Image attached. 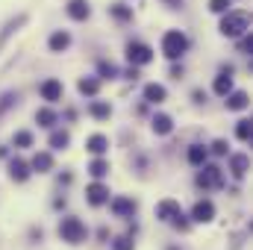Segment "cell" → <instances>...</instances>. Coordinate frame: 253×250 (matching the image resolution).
Wrapping results in <instances>:
<instances>
[{
    "mask_svg": "<svg viewBox=\"0 0 253 250\" xmlns=\"http://www.w3.org/2000/svg\"><path fill=\"white\" fill-rule=\"evenodd\" d=\"M189 162H192V165L206 162V147H192V150H189Z\"/></svg>",
    "mask_w": 253,
    "mask_h": 250,
    "instance_id": "19",
    "label": "cell"
},
{
    "mask_svg": "<svg viewBox=\"0 0 253 250\" xmlns=\"http://www.w3.org/2000/svg\"><path fill=\"white\" fill-rule=\"evenodd\" d=\"M171 127H174V124H171L168 115H156V118H153V130H156V133L165 136V133H171Z\"/></svg>",
    "mask_w": 253,
    "mask_h": 250,
    "instance_id": "15",
    "label": "cell"
},
{
    "mask_svg": "<svg viewBox=\"0 0 253 250\" xmlns=\"http://www.w3.org/2000/svg\"><path fill=\"white\" fill-rule=\"evenodd\" d=\"M127 59H130L133 65H147V62L153 59V50H150L147 44H130V47H127Z\"/></svg>",
    "mask_w": 253,
    "mask_h": 250,
    "instance_id": "5",
    "label": "cell"
},
{
    "mask_svg": "<svg viewBox=\"0 0 253 250\" xmlns=\"http://www.w3.org/2000/svg\"><path fill=\"white\" fill-rule=\"evenodd\" d=\"M41 97H44V100H59V97H62V83H59V80L41 83Z\"/></svg>",
    "mask_w": 253,
    "mask_h": 250,
    "instance_id": "6",
    "label": "cell"
},
{
    "mask_svg": "<svg viewBox=\"0 0 253 250\" xmlns=\"http://www.w3.org/2000/svg\"><path fill=\"white\" fill-rule=\"evenodd\" d=\"M144 97H147L150 103H162V100H165V88H162V85H147V88H144Z\"/></svg>",
    "mask_w": 253,
    "mask_h": 250,
    "instance_id": "13",
    "label": "cell"
},
{
    "mask_svg": "<svg viewBox=\"0 0 253 250\" xmlns=\"http://www.w3.org/2000/svg\"><path fill=\"white\" fill-rule=\"evenodd\" d=\"M50 144H53V147H65V144H68V133H56V136L50 139Z\"/></svg>",
    "mask_w": 253,
    "mask_h": 250,
    "instance_id": "31",
    "label": "cell"
},
{
    "mask_svg": "<svg viewBox=\"0 0 253 250\" xmlns=\"http://www.w3.org/2000/svg\"><path fill=\"white\" fill-rule=\"evenodd\" d=\"M88 203H94V206H100V203H106L109 200V192H106V186H100V183H94V186H88Z\"/></svg>",
    "mask_w": 253,
    "mask_h": 250,
    "instance_id": "7",
    "label": "cell"
},
{
    "mask_svg": "<svg viewBox=\"0 0 253 250\" xmlns=\"http://www.w3.org/2000/svg\"><path fill=\"white\" fill-rule=\"evenodd\" d=\"M59 236H62L65 242L77 245V242L85 239V227H83L80 218H62V224H59Z\"/></svg>",
    "mask_w": 253,
    "mask_h": 250,
    "instance_id": "2",
    "label": "cell"
},
{
    "mask_svg": "<svg viewBox=\"0 0 253 250\" xmlns=\"http://www.w3.org/2000/svg\"><path fill=\"white\" fill-rule=\"evenodd\" d=\"M156 215H159V218H168V221H174L177 227H186V221H183V212H180V206H177L174 200H165V203H159V206H156Z\"/></svg>",
    "mask_w": 253,
    "mask_h": 250,
    "instance_id": "4",
    "label": "cell"
},
{
    "mask_svg": "<svg viewBox=\"0 0 253 250\" xmlns=\"http://www.w3.org/2000/svg\"><path fill=\"white\" fill-rule=\"evenodd\" d=\"M112 15H115V18H118V21H127V18H130V15H133V12H130V9H127V6H124V3H115V6H112Z\"/></svg>",
    "mask_w": 253,
    "mask_h": 250,
    "instance_id": "23",
    "label": "cell"
},
{
    "mask_svg": "<svg viewBox=\"0 0 253 250\" xmlns=\"http://www.w3.org/2000/svg\"><path fill=\"white\" fill-rule=\"evenodd\" d=\"M230 3H233V0H209V9H212V12H227Z\"/></svg>",
    "mask_w": 253,
    "mask_h": 250,
    "instance_id": "28",
    "label": "cell"
},
{
    "mask_svg": "<svg viewBox=\"0 0 253 250\" xmlns=\"http://www.w3.org/2000/svg\"><path fill=\"white\" fill-rule=\"evenodd\" d=\"M112 250H133V242H130V239H115Z\"/></svg>",
    "mask_w": 253,
    "mask_h": 250,
    "instance_id": "32",
    "label": "cell"
},
{
    "mask_svg": "<svg viewBox=\"0 0 253 250\" xmlns=\"http://www.w3.org/2000/svg\"><path fill=\"white\" fill-rule=\"evenodd\" d=\"M212 150H215V153H227V144H224V141H215Z\"/></svg>",
    "mask_w": 253,
    "mask_h": 250,
    "instance_id": "33",
    "label": "cell"
},
{
    "mask_svg": "<svg viewBox=\"0 0 253 250\" xmlns=\"http://www.w3.org/2000/svg\"><path fill=\"white\" fill-rule=\"evenodd\" d=\"M245 29H248V15H245V12H230V15L221 21V32L230 35V38L242 35Z\"/></svg>",
    "mask_w": 253,
    "mask_h": 250,
    "instance_id": "3",
    "label": "cell"
},
{
    "mask_svg": "<svg viewBox=\"0 0 253 250\" xmlns=\"http://www.w3.org/2000/svg\"><path fill=\"white\" fill-rule=\"evenodd\" d=\"M68 44H71V35H68V32H53V35H50V50H53V53L65 50Z\"/></svg>",
    "mask_w": 253,
    "mask_h": 250,
    "instance_id": "11",
    "label": "cell"
},
{
    "mask_svg": "<svg viewBox=\"0 0 253 250\" xmlns=\"http://www.w3.org/2000/svg\"><path fill=\"white\" fill-rule=\"evenodd\" d=\"M91 177H106V171H109V165L103 162V159H97V162H91Z\"/></svg>",
    "mask_w": 253,
    "mask_h": 250,
    "instance_id": "21",
    "label": "cell"
},
{
    "mask_svg": "<svg viewBox=\"0 0 253 250\" xmlns=\"http://www.w3.org/2000/svg\"><path fill=\"white\" fill-rule=\"evenodd\" d=\"M245 168H248V156H236V159H233V174H236V177H242V174H245Z\"/></svg>",
    "mask_w": 253,
    "mask_h": 250,
    "instance_id": "24",
    "label": "cell"
},
{
    "mask_svg": "<svg viewBox=\"0 0 253 250\" xmlns=\"http://www.w3.org/2000/svg\"><path fill=\"white\" fill-rule=\"evenodd\" d=\"M197 183H200V186H206V189L218 186V183H221V168H215V165H212V168H206V171L197 177Z\"/></svg>",
    "mask_w": 253,
    "mask_h": 250,
    "instance_id": "8",
    "label": "cell"
},
{
    "mask_svg": "<svg viewBox=\"0 0 253 250\" xmlns=\"http://www.w3.org/2000/svg\"><path fill=\"white\" fill-rule=\"evenodd\" d=\"M50 165H53L50 153H38V156L32 159V168H35V171H50Z\"/></svg>",
    "mask_w": 253,
    "mask_h": 250,
    "instance_id": "17",
    "label": "cell"
},
{
    "mask_svg": "<svg viewBox=\"0 0 253 250\" xmlns=\"http://www.w3.org/2000/svg\"><path fill=\"white\" fill-rule=\"evenodd\" d=\"M236 133H239L242 141H248V139H251V121H239V130H236Z\"/></svg>",
    "mask_w": 253,
    "mask_h": 250,
    "instance_id": "27",
    "label": "cell"
},
{
    "mask_svg": "<svg viewBox=\"0 0 253 250\" xmlns=\"http://www.w3.org/2000/svg\"><path fill=\"white\" fill-rule=\"evenodd\" d=\"M195 221H212V215H215V206L209 203V200H200L197 206H195Z\"/></svg>",
    "mask_w": 253,
    "mask_h": 250,
    "instance_id": "9",
    "label": "cell"
},
{
    "mask_svg": "<svg viewBox=\"0 0 253 250\" xmlns=\"http://www.w3.org/2000/svg\"><path fill=\"white\" fill-rule=\"evenodd\" d=\"M91 115L106 118V115H109V106H106V103H94V106H91Z\"/></svg>",
    "mask_w": 253,
    "mask_h": 250,
    "instance_id": "30",
    "label": "cell"
},
{
    "mask_svg": "<svg viewBox=\"0 0 253 250\" xmlns=\"http://www.w3.org/2000/svg\"><path fill=\"white\" fill-rule=\"evenodd\" d=\"M68 15H71L74 21L88 18V3H85V0H71V3H68Z\"/></svg>",
    "mask_w": 253,
    "mask_h": 250,
    "instance_id": "10",
    "label": "cell"
},
{
    "mask_svg": "<svg viewBox=\"0 0 253 250\" xmlns=\"http://www.w3.org/2000/svg\"><path fill=\"white\" fill-rule=\"evenodd\" d=\"M106 147H109V141H106L103 136H91V139H88V150H91V153H103Z\"/></svg>",
    "mask_w": 253,
    "mask_h": 250,
    "instance_id": "16",
    "label": "cell"
},
{
    "mask_svg": "<svg viewBox=\"0 0 253 250\" xmlns=\"http://www.w3.org/2000/svg\"><path fill=\"white\" fill-rule=\"evenodd\" d=\"M15 144H18V147H29V144H32V136H29V133H18V136H15Z\"/></svg>",
    "mask_w": 253,
    "mask_h": 250,
    "instance_id": "29",
    "label": "cell"
},
{
    "mask_svg": "<svg viewBox=\"0 0 253 250\" xmlns=\"http://www.w3.org/2000/svg\"><path fill=\"white\" fill-rule=\"evenodd\" d=\"M97 88H100L97 80H91V77H88V80H80V91H83V94H97Z\"/></svg>",
    "mask_w": 253,
    "mask_h": 250,
    "instance_id": "18",
    "label": "cell"
},
{
    "mask_svg": "<svg viewBox=\"0 0 253 250\" xmlns=\"http://www.w3.org/2000/svg\"><path fill=\"white\" fill-rule=\"evenodd\" d=\"M35 118H38V124H44V127H50V124H53V121H56V118H53V112H50V109H41V112H38V115H35Z\"/></svg>",
    "mask_w": 253,
    "mask_h": 250,
    "instance_id": "26",
    "label": "cell"
},
{
    "mask_svg": "<svg viewBox=\"0 0 253 250\" xmlns=\"http://www.w3.org/2000/svg\"><path fill=\"white\" fill-rule=\"evenodd\" d=\"M227 106H230V109H245V106H248V94H245V91L230 94V97H227Z\"/></svg>",
    "mask_w": 253,
    "mask_h": 250,
    "instance_id": "14",
    "label": "cell"
},
{
    "mask_svg": "<svg viewBox=\"0 0 253 250\" xmlns=\"http://www.w3.org/2000/svg\"><path fill=\"white\" fill-rule=\"evenodd\" d=\"M21 24H24V15H21V18H15V21H9V24H6V29H3V35H0V44H3V41H6V38H9Z\"/></svg>",
    "mask_w": 253,
    "mask_h": 250,
    "instance_id": "20",
    "label": "cell"
},
{
    "mask_svg": "<svg viewBox=\"0 0 253 250\" xmlns=\"http://www.w3.org/2000/svg\"><path fill=\"white\" fill-rule=\"evenodd\" d=\"M230 74H233V71L227 68V71H224V74L215 80V91H218V94H227V91L233 88V77H230Z\"/></svg>",
    "mask_w": 253,
    "mask_h": 250,
    "instance_id": "12",
    "label": "cell"
},
{
    "mask_svg": "<svg viewBox=\"0 0 253 250\" xmlns=\"http://www.w3.org/2000/svg\"><path fill=\"white\" fill-rule=\"evenodd\" d=\"M12 177L21 183V180H27V165L24 162H12Z\"/></svg>",
    "mask_w": 253,
    "mask_h": 250,
    "instance_id": "25",
    "label": "cell"
},
{
    "mask_svg": "<svg viewBox=\"0 0 253 250\" xmlns=\"http://www.w3.org/2000/svg\"><path fill=\"white\" fill-rule=\"evenodd\" d=\"M186 47H189V38H186L180 29H171V32H165V38H162V53H165L168 59H177V56H183V53H186Z\"/></svg>",
    "mask_w": 253,
    "mask_h": 250,
    "instance_id": "1",
    "label": "cell"
},
{
    "mask_svg": "<svg viewBox=\"0 0 253 250\" xmlns=\"http://www.w3.org/2000/svg\"><path fill=\"white\" fill-rule=\"evenodd\" d=\"M133 209H136L133 200H115V212H118V215H130Z\"/></svg>",
    "mask_w": 253,
    "mask_h": 250,
    "instance_id": "22",
    "label": "cell"
}]
</instances>
